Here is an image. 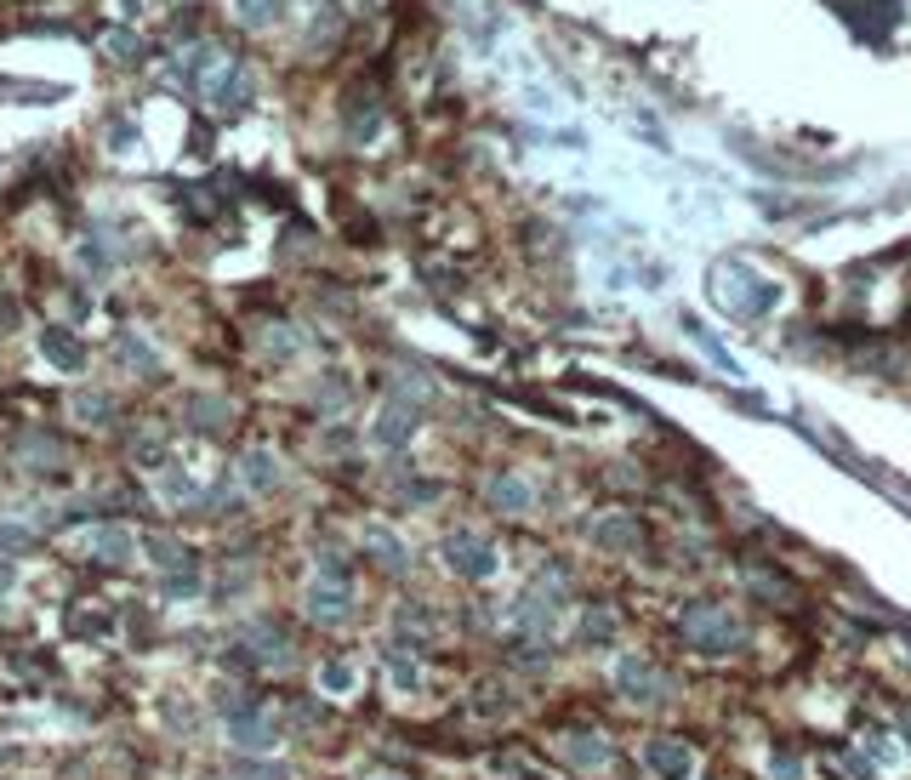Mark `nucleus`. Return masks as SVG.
Masks as SVG:
<instances>
[{
	"label": "nucleus",
	"mask_w": 911,
	"mask_h": 780,
	"mask_svg": "<svg viewBox=\"0 0 911 780\" xmlns=\"http://www.w3.org/2000/svg\"><path fill=\"white\" fill-rule=\"evenodd\" d=\"M683 638H690V649H701V656H736L746 644V626L729 616L718 598H695V604H683Z\"/></svg>",
	"instance_id": "f257e3e1"
},
{
	"label": "nucleus",
	"mask_w": 911,
	"mask_h": 780,
	"mask_svg": "<svg viewBox=\"0 0 911 780\" xmlns=\"http://www.w3.org/2000/svg\"><path fill=\"white\" fill-rule=\"evenodd\" d=\"M280 741H286V723L274 712H263L257 700L228 718V746H234L240 758H268V752H280Z\"/></svg>",
	"instance_id": "f03ea898"
},
{
	"label": "nucleus",
	"mask_w": 911,
	"mask_h": 780,
	"mask_svg": "<svg viewBox=\"0 0 911 780\" xmlns=\"http://www.w3.org/2000/svg\"><path fill=\"white\" fill-rule=\"evenodd\" d=\"M439 552H445V570L462 575V582H490L496 575V547L485 536H473V531H450L439 541Z\"/></svg>",
	"instance_id": "7ed1b4c3"
},
{
	"label": "nucleus",
	"mask_w": 911,
	"mask_h": 780,
	"mask_svg": "<svg viewBox=\"0 0 911 780\" xmlns=\"http://www.w3.org/2000/svg\"><path fill=\"white\" fill-rule=\"evenodd\" d=\"M644 764H649L655 780H695V764H701V758H695V746L678 741V735H649Z\"/></svg>",
	"instance_id": "20e7f679"
},
{
	"label": "nucleus",
	"mask_w": 911,
	"mask_h": 780,
	"mask_svg": "<svg viewBox=\"0 0 911 780\" xmlns=\"http://www.w3.org/2000/svg\"><path fill=\"white\" fill-rule=\"evenodd\" d=\"M616 690L632 700V707H649V700L667 695V678H661V667L644 661V656H621L616 661Z\"/></svg>",
	"instance_id": "39448f33"
},
{
	"label": "nucleus",
	"mask_w": 911,
	"mask_h": 780,
	"mask_svg": "<svg viewBox=\"0 0 911 780\" xmlns=\"http://www.w3.org/2000/svg\"><path fill=\"white\" fill-rule=\"evenodd\" d=\"M302 610H308V621L319 626H342L353 616V582H308V593H302Z\"/></svg>",
	"instance_id": "423d86ee"
},
{
	"label": "nucleus",
	"mask_w": 911,
	"mask_h": 780,
	"mask_svg": "<svg viewBox=\"0 0 911 780\" xmlns=\"http://www.w3.org/2000/svg\"><path fill=\"white\" fill-rule=\"evenodd\" d=\"M206 97H211V109L217 114H240L251 103V81H245V69L240 63H222L211 81H206Z\"/></svg>",
	"instance_id": "0eeeda50"
},
{
	"label": "nucleus",
	"mask_w": 911,
	"mask_h": 780,
	"mask_svg": "<svg viewBox=\"0 0 911 780\" xmlns=\"http://www.w3.org/2000/svg\"><path fill=\"white\" fill-rule=\"evenodd\" d=\"M40 354L52 359L58 370H86V342L69 331V325H46L40 331Z\"/></svg>",
	"instance_id": "6e6552de"
},
{
	"label": "nucleus",
	"mask_w": 911,
	"mask_h": 780,
	"mask_svg": "<svg viewBox=\"0 0 911 780\" xmlns=\"http://www.w3.org/2000/svg\"><path fill=\"white\" fill-rule=\"evenodd\" d=\"M621 638V616L616 610H604V604H587L575 621V644H587V649H610Z\"/></svg>",
	"instance_id": "1a4fd4ad"
},
{
	"label": "nucleus",
	"mask_w": 911,
	"mask_h": 780,
	"mask_svg": "<svg viewBox=\"0 0 911 780\" xmlns=\"http://www.w3.org/2000/svg\"><path fill=\"white\" fill-rule=\"evenodd\" d=\"M485 496H490L496 513H513V519L536 508V490H530V479H519V473H496V479L485 485Z\"/></svg>",
	"instance_id": "9d476101"
},
{
	"label": "nucleus",
	"mask_w": 911,
	"mask_h": 780,
	"mask_svg": "<svg viewBox=\"0 0 911 780\" xmlns=\"http://www.w3.org/2000/svg\"><path fill=\"white\" fill-rule=\"evenodd\" d=\"M132 547H137V536L125 531V524H97L92 541H86V552H92L97 564H125V559H132Z\"/></svg>",
	"instance_id": "9b49d317"
},
{
	"label": "nucleus",
	"mask_w": 911,
	"mask_h": 780,
	"mask_svg": "<svg viewBox=\"0 0 911 780\" xmlns=\"http://www.w3.org/2000/svg\"><path fill=\"white\" fill-rule=\"evenodd\" d=\"M353 684H360V667H353L348 656H325V661H319V695H325V700L353 695Z\"/></svg>",
	"instance_id": "f8f14e48"
},
{
	"label": "nucleus",
	"mask_w": 911,
	"mask_h": 780,
	"mask_svg": "<svg viewBox=\"0 0 911 780\" xmlns=\"http://www.w3.org/2000/svg\"><path fill=\"white\" fill-rule=\"evenodd\" d=\"M365 547H371V559L382 564L388 575H404V570H411V552H404V541H399L393 531H382V524H376V531L365 536Z\"/></svg>",
	"instance_id": "ddd939ff"
},
{
	"label": "nucleus",
	"mask_w": 911,
	"mask_h": 780,
	"mask_svg": "<svg viewBox=\"0 0 911 780\" xmlns=\"http://www.w3.org/2000/svg\"><path fill=\"white\" fill-rule=\"evenodd\" d=\"M593 541H598L604 552H632V547H639V524H632L627 513H610V519L593 524Z\"/></svg>",
	"instance_id": "4468645a"
},
{
	"label": "nucleus",
	"mask_w": 911,
	"mask_h": 780,
	"mask_svg": "<svg viewBox=\"0 0 911 780\" xmlns=\"http://www.w3.org/2000/svg\"><path fill=\"white\" fill-rule=\"evenodd\" d=\"M382 667H388V684H393V690H404V695H416V690H422V661L411 656V649H399V644H388V656H382Z\"/></svg>",
	"instance_id": "2eb2a0df"
},
{
	"label": "nucleus",
	"mask_w": 911,
	"mask_h": 780,
	"mask_svg": "<svg viewBox=\"0 0 911 780\" xmlns=\"http://www.w3.org/2000/svg\"><path fill=\"white\" fill-rule=\"evenodd\" d=\"M143 552H148V564H155V570H166V575H171V570H189V564H194V552H189L183 541H177V536H148V541H143Z\"/></svg>",
	"instance_id": "dca6fc26"
},
{
	"label": "nucleus",
	"mask_w": 911,
	"mask_h": 780,
	"mask_svg": "<svg viewBox=\"0 0 911 780\" xmlns=\"http://www.w3.org/2000/svg\"><path fill=\"white\" fill-rule=\"evenodd\" d=\"M240 479L257 496H268L274 485H280V462H274V450H251V456L240 462Z\"/></svg>",
	"instance_id": "f3484780"
},
{
	"label": "nucleus",
	"mask_w": 911,
	"mask_h": 780,
	"mask_svg": "<svg viewBox=\"0 0 911 780\" xmlns=\"http://www.w3.org/2000/svg\"><path fill=\"white\" fill-rule=\"evenodd\" d=\"M411 427H416V416H411V411H404V405H388L382 416H376L371 439L382 444V450H393V444H404V439H411Z\"/></svg>",
	"instance_id": "a211bd4d"
},
{
	"label": "nucleus",
	"mask_w": 911,
	"mask_h": 780,
	"mask_svg": "<svg viewBox=\"0 0 911 780\" xmlns=\"http://www.w3.org/2000/svg\"><path fill=\"white\" fill-rule=\"evenodd\" d=\"M559 746H564V758L575 769H604V764H610V746H604L598 735H564Z\"/></svg>",
	"instance_id": "6ab92c4d"
},
{
	"label": "nucleus",
	"mask_w": 911,
	"mask_h": 780,
	"mask_svg": "<svg viewBox=\"0 0 911 780\" xmlns=\"http://www.w3.org/2000/svg\"><path fill=\"white\" fill-rule=\"evenodd\" d=\"M114 354H120L125 365H132V376H155V370H160V354H155V348H148L143 337H132V331H125V337L114 342Z\"/></svg>",
	"instance_id": "aec40b11"
},
{
	"label": "nucleus",
	"mask_w": 911,
	"mask_h": 780,
	"mask_svg": "<svg viewBox=\"0 0 911 780\" xmlns=\"http://www.w3.org/2000/svg\"><path fill=\"white\" fill-rule=\"evenodd\" d=\"M222 399H189V427H199V434H222Z\"/></svg>",
	"instance_id": "412c9836"
},
{
	"label": "nucleus",
	"mask_w": 911,
	"mask_h": 780,
	"mask_svg": "<svg viewBox=\"0 0 911 780\" xmlns=\"http://www.w3.org/2000/svg\"><path fill=\"white\" fill-rule=\"evenodd\" d=\"M234 12L245 29H268L274 17H280V0H234Z\"/></svg>",
	"instance_id": "4be33fe9"
},
{
	"label": "nucleus",
	"mask_w": 911,
	"mask_h": 780,
	"mask_svg": "<svg viewBox=\"0 0 911 780\" xmlns=\"http://www.w3.org/2000/svg\"><path fill=\"white\" fill-rule=\"evenodd\" d=\"M74 411H81V422H92V427H109L114 422V405L104 393H74Z\"/></svg>",
	"instance_id": "5701e85b"
},
{
	"label": "nucleus",
	"mask_w": 911,
	"mask_h": 780,
	"mask_svg": "<svg viewBox=\"0 0 911 780\" xmlns=\"http://www.w3.org/2000/svg\"><path fill=\"white\" fill-rule=\"evenodd\" d=\"M473 712H478V718H501V712H513V700L501 695V684H478V695H473Z\"/></svg>",
	"instance_id": "b1692460"
},
{
	"label": "nucleus",
	"mask_w": 911,
	"mask_h": 780,
	"mask_svg": "<svg viewBox=\"0 0 911 780\" xmlns=\"http://www.w3.org/2000/svg\"><path fill=\"white\" fill-rule=\"evenodd\" d=\"M222 780H286L280 769H274V764H263V758H240L234 769H228Z\"/></svg>",
	"instance_id": "393cba45"
},
{
	"label": "nucleus",
	"mask_w": 911,
	"mask_h": 780,
	"mask_svg": "<svg viewBox=\"0 0 911 780\" xmlns=\"http://www.w3.org/2000/svg\"><path fill=\"white\" fill-rule=\"evenodd\" d=\"M29 547H35L29 524H0V552H7V559H12V552H29Z\"/></svg>",
	"instance_id": "a878e982"
},
{
	"label": "nucleus",
	"mask_w": 911,
	"mask_h": 780,
	"mask_svg": "<svg viewBox=\"0 0 911 780\" xmlns=\"http://www.w3.org/2000/svg\"><path fill=\"white\" fill-rule=\"evenodd\" d=\"M166 598H199V570H171L166 575Z\"/></svg>",
	"instance_id": "bb28decb"
},
{
	"label": "nucleus",
	"mask_w": 911,
	"mask_h": 780,
	"mask_svg": "<svg viewBox=\"0 0 911 780\" xmlns=\"http://www.w3.org/2000/svg\"><path fill=\"white\" fill-rule=\"evenodd\" d=\"M160 496H166V501H189V496H194V485H189V479H183V473H177V467H166V479H160Z\"/></svg>",
	"instance_id": "cd10ccee"
},
{
	"label": "nucleus",
	"mask_w": 911,
	"mask_h": 780,
	"mask_svg": "<svg viewBox=\"0 0 911 780\" xmlns=\"http://www.w3.org/2000/svg\"><path fill=\"white\" fill-rule=\"evenodd\" d=\"M69 626H74V633H109V616H97V610H74V616H69Z\"/></svg>",
	"instance_id": "c85d7f7f"
},
{
	"label": "nucleus",
	"mask_w": 911,
	"mask_h": 780,
	"mask_svg": "<svg viewBox=\"0 0 911 780\" xmlns=\"http://www.w3.org/2000/svg\"><path fill=\"white\" fill-rule=\"evenodd\" d=\"M803 775V764L792 758V752H775V780H798Z\"/></svg>",
	"instance_id": "c756f323"
},
{
	"label": "nucleus",
	"mask_w": 911,
	"mask_h": 780,
	"mask_svg": "<svg viewBox=\"0 0 911 780\" xmlns=\"http://www.w3.org/2000/svg\"><path fill=\"white\" fill-rule=\"evenodd\" d=\"M291 718H296L302 729H314V723L325 718V707H314V700H296V712H291Z\"/></svg>",
	"instance_id": "7c9ffc66"
},
{
	"label": "nucleus",
	"mask_w": 911,
	"mask_h": 780,
	"mask_svg": "<svg viewBox=\"0 0 911 780\" xmlns=\"http://www.w3.org/2000/svg\"><path fill=\"white\" fill-rule=\"evenodd\" d=\"M519 780H552V775H542V769H524Z\"/></svg>",
	"instance_id": "2f4dec72"
},
{
	"label": "nucleus",
	"mask_w": 911,
	"mask_h": 780,
	"mask_svg": "<svg viewBox=\"0 0 911 780\" xmlns=\"http://www.w3.org/2000/svg\"><path fill=\"white\" fill-rule=\"evenodd\" d=\"M7 758H12V746H7V741H0V764H7Z\"/></svg>",
	"instance_id": "473e14b6"
},
{
	"label": "nucleus",
	"mask_w": 911,
	"mask_h": 780,
	"mask_svg": "<svg viewBox=\"0 0 911 780\" xmlns=\"http://www.w3.org/2000/svg\"><path fill=\"white\" fill-rule=\"evenodd\" d=\"M900 723H906V735H911V712H900Z\"/></svg>",
	"instance_id": "72a5a7b5"
},
{
	"label": "nucleus",
	"mask_w": 911,
	"mask_h": 780,
	"mask_svg": "<svg viewBox=\"0 0 911 780\" xmlns=\"http://www.w3.org/2000/svg\"><path fill=\"white\" fill-rule=\"evenodd\" d=\"M371 780H399V775H371Z\"/></svg>",
	"instance_id": "f704fd0d"
}]
</instances>
